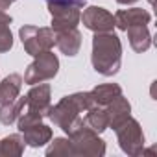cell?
Masks as SVG:
<instances>
[{
  "mask_svg": "<svg viewBox=\"0 0 157 157\" xmlns=\"http://www.w3.org/2000/svg\"><path fill=\"white\" fill-rule=\"evenodd\" d=\"M94 105V100L89 91L85 93H74L63 96L56 105H50L48 109V118L61 128L67 135H70L76 128H80L83 124L82 113L91 109Z\"/></svg>",
  "mask_w": 157,
  "mask_h": 157,
  "instance_id": "6da1fadb",
  "label": "cell"
},
{
  "mask_svg": "<svg viewBox=\"0 0 157 157\" xmlns=\"http://www.w3.org/2000/svg\"><path fill=\"white\" fill-rule=\"evenodd\" d=\"M91 63L93 68L105 78L118 74L122 67V43L115 32L94 33Z\"/></svg>",
  "mask_w": 157,
  "mask_h": 157,
  "instance_id": "7a4b0ae2",
  "label": "cell"
},
{
  "mask_svg": "<svg viewBox=\"0 0 157 157\" xmlns=\"http://www.w3.org/2000/svg\"><path fill=\"white\" fill-rule=\"evenodd\" d=\"M21 43L28 56L35 57L46 50H52L56 46V35L54 30L48 26H22L19 30Z\"/></svg>",
  "mask_w": 157,
  "mask_h": 157,
  "instance_id": "3957f363",
  "label": "cell"
},
{
  "mask_svg": "<svg viewBox=\"0 0 157 157\" xmlns=\"http://www.w3.org/2000/svg\"><path fill=\"white\" fill-rule=\"evenodd\" d=\"M72 142L74 155H83V157H102L105 155V140L98 137L96 131L82 124L80 128H76L68 135Z\"/></svg>",
  "mask_w": 157,
  "mask_h": 157,
  "instance_id": "277c9868",
  "label": "cell"
},
{
  "mask_svg": "<svg viewBox=\"0 0 157 157\" xmlns=\"http://www.w3.org/2000/svg\"><path fill=\"white\" fill-rule=\"evenodd\" d=\"M57 72H59V59L52 50H46V52L35 56V59L28 65V68L24 72V82L28 85L43 83V82L54 80Z\"/></svg>",
  "mask_w": 157,
  "mask_h": 157,
  "instance_id": "5b68a950",
  "label": "cell"
},
{
  "mask_svg": "<svg viewBox=\"0 0 157 157\" xmlns=\"http://www.w3.org/2000/svg\"><path fill=\"white\" fill-rule=\"evenodd\" d=\"M115 133H117L118 146H120V150H122L124 153H128V155H131V157H139V155L142 153V150H144V146H146V140H144V133H142L140 124H139L133 117L126 118V120L115 129Z\"/></svg>",
  "mask_w": 157,
  "mask_h": 157,
  "instance_id": "8992f818",
  "label": "cell"
},
{
  "mask_svg": "<svg viewBox=\"0 0 157 157\" xmlns=\"http://www.w3.org/2000/svg\"><path fill=\"white\" fill-rule=\"evenodd\" d=\"M48 11L52 17V30L61 32L68 28H78L82 19V8L68 2H48Z\"/></svg>",
  "mask_w": 157,
  "mask_h": 157,
  "instance_id": "52a82bcc",
  "label": "cell"
},
{
  "mask_svg": "<svg viewBox=\"0 0 157 157\" xmlns=\"http://www.w3.org/2000/svg\"><path fill=\"white\" fill-rule=\"evenodd\" d=\"M80 22H82L87 30H91V32H94V33L113 32V30H115V17H113L107 10H104V8H100V6H87V8L83 10V13H82Z\"/></svg>",
  "mask_w": 157,
  "mask_h": 157,
  "instance_id": "ba28073f",
  "label": "cell"
},
{
  "mask_svg": "<svg viewBox=\"0 0 157 157\" xmlns=\"http://www.w3.org/2000/svg\"><path fill=\"white\" fill-rule=\"evenodd\" d=\"M52 89L48 83H35L32 85V89L26 94V107L30 111H35L39 115H43L44 118L48 117V109L52 105Z\"/></svg>",
  "mask_w": 157,
  "mask_h": 157,
  "instance_id": "9c48e42d",
  "label": "cell"
},
{
  "mask_svg": "<svg viewBox=\"0 0 157 157\" xmlns=\"http://www.w3.org/2000/svg\"><path fill=\"white\" fill-rule=\"evenodd\" d=\"M54 35H56V46L59 48L61 54H65L67 57H74V56L80 54L82 32L78 28H68V30L54 32Z\"/></svg>",
  "mask_w": 157,
  "mask_h": 157,
  "instance_id": "30bf717a",
  "label": "cell"
},
{
  "mask_svg": "<svg viewBox=\"0 0 157 157\" xmlns=\"http://www.w3.org/2000/svg\"><path fill=\"white\" fill-rule=\"evenodd\" d=\"M115 28L126 32L129 26H139V24H150L151 15L150 11L142 8H129V10H118L115 15Z\"/></svg>",
  "mask_w": 157,
  "mask_h": 157,
  "instance_id": "8fae6325",
  "label": "cell"
},
{
  "mask_svg": "<svg viewBox=\"0 0 157 157\" xmlns=\"http://www.w3.org/2000/svg\"><path fill=\"white\" fill-rule=\"evenodd\" d=\"M24 139V142L32 148H39V146H44L46 142L52 140V128L43 124V122H35L32 126H26L24 129L19 131Z\"/></svg>",
  "mask_w": 157,
  "mask_h": 157,
  "instance_id": "7c38bea8",
  "label": "cell"
},
{
  "mask_svg": "<svg viewBox=\"0 0 157 157\" xmlns=\"http://www.w3.org/2000/svg\"><path fill=\"white\" fill-rule=\"evenodd\" d=\"M105 113H107L109 128L117 129L126 118L131 117V104L128 102V98H124V96L120 94V96H117L111 104L105 105Z\"/></svg>",
  "mask_w": 157,
  "mask_h": 157,
  "instance_id": "4fadbf2b",
  "label": "cell"
},
{
  "mask_svg": "<svg viewBox=\"0 0 157 157\" xmlns=\"http://www.w3.org/2000/svg\"><path fill=\"white\" fill-rule=\"evenodd\" d=\"M128 33V39H129V44L131 48L137 52V54H142L146 52L150 46H151V33L148 30V24H139V26H129L126 30Z\"/></svg>",
  "mask_w": 157,
  "mask_h": 157,
  "instance_id": "5bb4252c",
  "label": "cell"
},
{
  "mask_svg": "<svg viewBox=\"0 0 157 157\" xmlns=\"http://www.w3.org/2000/svg\"><path fill=\"white\" fill-rule=\"evenodd\" d=\"M22 83H24V78L17 72L6 76L0 82V104H8V102H13L15 98H19Z\"/></svg>",
  "mask_w": 157,
  "mask_h": 157,
  "instance_id": "9a60e30c",
  "label": "cell"
},
{
  "mask_svg": "<svg viewBox=\"0 0 157 157\" xmlns=\"http://www.w3.org/2000/svg\"><path fill=\"white\" fill-rule=\"evenodd\" d=\"M93 100H94V105H102L105 107L107 104H111L117 96L122 94V87L118 83H102V85H96L93 91H89Z\"/></svg>",
  "mask_w": 157,
  "mask_h": 157,
  "instance_id": "2e32d148",
  "label": "cell"
},
{
  "mask_svg": "<svg viewBox=\"0 0 157 157\" xmlns=\"http://www.w3.org/2000/svg\"><path fill=\"white\" fill-rule=\"evenodd\" d=\"M85 113H87V115L83 117V124H85L87 128H91L93 131H96L98 135L104 133V131L109 128L105 107H102V105H93V107L87 109Z\"/></svg>",
  "mask_w": 157,
  "mask_h": 157,
  "instance_id": "e0dca14e",
  "label": "cell"
},
{
  "mask_svg": "<svg viewBox=\"0 0 157 157\" xmlns=\"http://www.w3.org/2000/svg\"><path fill=\"white\" fill-rule=\"evenodd\" d=\"M24 107H26V96H19L8 104H0V124L11 126L13 122H17Z\"/></svg>",
  "mask_w": 157,
  "mask_h": 157,
  "instance_id": "ac0fdd59",
  "label": "cell"
},
{
  "mask_svg": "<svg viewBox=\"0 0 157 157\" xmlns=\"http://www.w3.org/2000/svg\"><path fill=\"white\" fill-rule=\"evenodd\" d=\"M24 139L21 133H11L0 140V157H19L24 151Z\"/></svg>",
  "mask_w": 157,
  "mask_h": 157,
  "instance_id": "d6986e66",
  "label": "cell"
},
{
  "mask_svg": "<svg viewBox=\"0 0 157 157\" xmlns=\"http://www.w3.org/2000/svg\"><path fill=\"white\" fill-rule=\"evenodd\" d=\"M11 22V15L0 11V54H6L13 48V33L10 30Z\"/></svg>",
  "mask_w": 157,
  "mask_h": 157,
  "instance_id": "ffe728a7",
  "label": "cell"
},
{
  "mask_svg": "<svg viewBox=\"0 0 157 157\" xmlns=\"http://www.w3.org/2000/svg\"><path fill=\"white\" fill-rule=\"evenodd\" d=\"M46 155H48V157H59V155L72 157V155H74V150H72V142H70V139L57 137V139L50 140V146L46 148Z\"/></svg>",
  "mask_w": 157,
  "mask_h": 157,
  "instance_id": "44dd1931",
  "label": "cell"
},
{
  "mask_svg": "<svg viewBox=\"0 0 157 157\" xmlns=\"http://www.w3.org/2000/svg\"><path fill=\"white\" fill-rule=\"evenodd\" d=\"M46 2H68V4H76L80 8H85V0H46Z\"/></svg>",
  "mask_w": 157,
  "mask_h": 157,
  "instance_id": "7402d4cb",
  "label": "cell"
},
{
  "mask_svg": "<svg viewBox=\"0 0 157 157\" xmlns=\"http://www.w3.org/2000/svg\"><path fill=\"white\" fill-rule=\"evenodd\" d=\"M11 4H13V0H0V11L8 10V8H10Z\"/></svg>",
  "mask_w": 157,
  "mask_h": 157,
  "instance_id": "603a6c76",
  "label": "cell"
},
{
  "mask_svg": "<svg viewBox=\"0 0 157 157\" xmlns=\"http://www.w3.org/2000/svg\"><path fill=\"white\" fill-rule=\"evenodd\" d=\"M117 2H118L120 6H129V4H135L137 0H117Z\"/></svg>",
  "mask_w": 157,
  "mask_h": 157,
  "instance_id": "cb8c5ba5",
  "label": "cell"
},
{
  "mask_svg": "<svg viewBox=\"0 0 157 157\" xmlns=\"http://www.w3.org/2000/svg\"><path fill=\"white\" fill-rule=\"evenodd\" d=\"M148 2H150V4H153V0H148Z\"/></svg>",
  "mask_w": 157,
  "mask_h": 157,
  "instance_id": "d4e9b609",
  "label": "cell"
},
{
  "mask_svg": "<svg viewBox=\"0 0 157 157\" xmlns=\"http://www.w3.org/2000/svg\"><path fill=\"white\" fill-rule=\"evenodd\" d=\"M13 2H15V0H13Z\"/></svg>",
  "mask_w": 157,
  "mask_h": 157,
  "instance_id": "484cf974",
  "label": "cell"
}]
</instances>
